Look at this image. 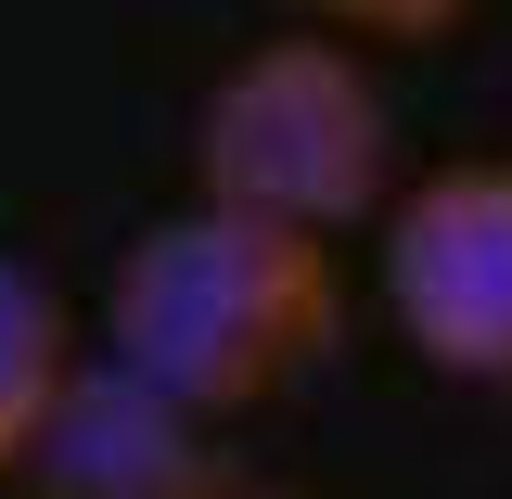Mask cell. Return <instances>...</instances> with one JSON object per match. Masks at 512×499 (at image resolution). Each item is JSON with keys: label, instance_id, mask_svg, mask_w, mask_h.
<instances>
[{"label": "cell", "instance_id": "cell-1", "mask_svg": "<svg viewBox=\"0 0 512 499\" xmlns=\"http://www.w3.org/2000/svg\"><path fill=\"white\" fill-rule=\"evenodd\" d=\"M333 333H346L333 231L256 218V205H218V192L154 218L103 282V346L128 372H154L167 397H192L205 423L269 410L282 384H308L333 359Z\"/></svg>", "mask_w": 512, "mask_h": 499}, {"label": "cell", "instance_id": "cell-2", "mask_svg": "<svg viewBox=\"0 0 512 499\" xmlns=\"http://www.w3.org/2000/svg\"><path fill=\"white\" fill-rule=\"evenodd\" d=\"M192 192L295 231H359V205L384 192V90L359 77V52L333 39L244 52L192 116Z\"/></svg>", "mask_w": 512, "mask_h": 499}, {"label": "cell", "instance_id": "cell-3", "mask_svg": "<svg viewBox=\"0 0 512 499\" xmlns=\"http://www.w3.org/2000/svg\"><path fill=\"white\" fill-rule=\"evenodd\" d=\"M384 308L461 384H512V154L436 167L384 218Z\"/></svg>", "mask_w": 512, "mask_h": 499}, {"label": "cell", "instance_id": "cell-4", "mask_svg": "<svg viewBox=\"0 0 512 499\" xmlns=\"http://www.w3.org/2000/svg\"><path fill=\"white\" fill-rule=\"evenodd\" d=\"M26 499H231V474H218V423L103 346V359H77L64 397L39 410Z\"/></svg>", "mask_w": 512, "mask_h": 499}, {"label": "cell", "instance_id": "cell-5", "mask_svg": "<svg viewBox=\"0 0 512 499\" xmlns=\"http://www.w3.org/2000/svg\"><path fill=\"white\" fill-rule=\"evenodd\" d=\"M64 372H77L64 295L39 282V269L0 256V474H26V436H39V410L64 397Z\"/></svg>", "mask_w": 512, "mask_h": 499}, {"label": "cell", "instance_id": "cell-6", "mask_svg": "<svg viewBox=\"0 0 512 499\" xmlns=\"http://www.w3.org/2000/svg\"><path fill=\"white\" fill-rule=\"evenodd\" d=\"M320 26H359V39H448L474 0H308Z\"/></svg>", "mask_w": 512, "mask_h": 499}, {"label": "cell", "instance_id": "cell-7", "mask_svg": "<svg viewBox=\"0 0 512 499\" xmlns=\"http://www.w3.org/2000/svg\"><path fill=\"white\" fill-rule=\"evenodd\" d=\"M231 499H295V487H231Z\"/></svg>", "mask_w": 512, "mask_h": 499}]
</instances>
